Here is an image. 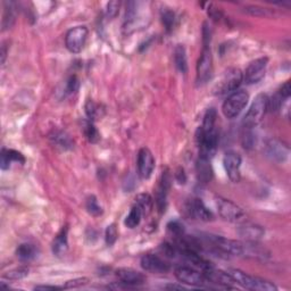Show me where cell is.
Wrapping results in <instances>:
<instances>
[{
    "label": "cell",
    "mask_w": 291,
    "mask_h": 291,
    "mask_svg": "<svg viewBox=\"0 0 291 291\" xmlns=\"http://www.w3.org/2000/svg\"><path fill=\"white\" fill-rule=\"evenodd\" d=\"M229 274L233 278L237 284L241 285L242 288L249 290H260V291H274L278 290V287L272 282L267 281L265 279L249 276L240 269L232 268L229 271Z\"/></svg>",
    "instance_id": "obj_1"
},
{
    "label": "cell",
    "mask_w": 291,
    "mask_h": 291,
    "mask_svg": "<svg viewBox=\"0 0 291 291\" xmlns=\"http://www.w3.org/2000/svg\"><path fill=\"white\" fill-rule=\"evenodd\" d=\"M242 81H244V74L239 68H228L215 83L214 94L217 96L232 94L240 87Z\"/></svg>",
    "instance_id": "obj_2"
},
{
    "label": "cell",
    "mask_w": 291,
    "mask_h": 291,
    "mask_svg": "<svg viewBox=\"0 0 291 291\" xmlns=\"http://www.w3.org/2000/svg\"><path fill=\"white\" fill-rule=\"evenodd\" d=\"M267 104L268 98L266 95L261 94L256 97L255 100L252 101L250 108L248 110L247 114L245 115L244 122H242L245 129L255 128L262 122L267 112Z\"/></svg>",
    "instance_id": "obj_3"
},
{
    "label": "cell",
    "mask_w": 291,
    "mask_h": 291,
    "mask_svg": "<svg viewBox=\"0 0 291 291\" xmlns=\"http://www.w3.org/2000/svg\"><path fill=\"white\" fill-rule=\"evenodd\" d=\"M206 240L209 241L215 250H217L222 254L229 256H242L245 255V244L240 241L224 238L221 235H212L209 234L206 237Z\"/></svg>",
    "instance_id": "obj_4"
},
{
    "label": "cell",
    "mask_w": 291,
    "mask_h": 291,
    "mask_svg": "<svg viewBox=\"0 0 291 291\" xmlns=\"http://www.w3.org/2000/svg\"><path fill=\"white\" fill-rule=\"evenodd\" d=\"M197 142L199 147V156L212 159L217 149L219 134L216 129L213 130H204L199 128L197 132Z\"/></svg>",
    "instance_id": "obj_5"
},
{
    "label": "cell",
    "mask_w": 291,
    "mask_h": 291,
    "mask_svg": "<svg viewBox=\"0 0 291 291\" xmlns=\"http://www.w3.org/2000/svg\"><path fill=\"white\" fill-rule=\"evenodd\" d=\"M248 100H249V95L244 90H237L234 93L230 94L222 106L224 116L228 118L239 116L240 113L244 111L246 105L248 104Z\"/></svg>",
    "instance_id": "obj_6"
},
{
    "label": "cell",
    "mask_w": 291,
    "mask_h": 291,
    "mask_svg": "<svg viewBox=\"0 0 291 291\" xmlns=\"http://www.w3.org/2000/svg\"><path fill=\"white\" fill-rule=\"evenodd\" d=\"M216 206L220 216L224 221L232 223L242 222L246 217V213L238 205L223 197L216 198Z\"/></svg>",
    "instance_id": "obj_7"
},
{
    "label": "cell",
    "mask_w": 291,
    "mask_h": 291,
    "mask_svg": "<svg viewBox=\"0 0 291 291\" xmlns=\"http://www.w3.org/2000/svg\"><path fill=\"white\" fill-rule=\"evenodd\" d=\"M213 74V56L209 44H204L202 55L197 63V82L198 84L207 83Z\"/></svg>",
    "instance_id": "obj_8"
},
{
    "label": "cell",
    "mask_w": 291,
    "mask_h": 291,
    "mask_svg": "<svg viewBox=\"0 0 291 291\" xmlns=\"http://www.w3.org/2000/svg\"><path fill=\"white\" fill-rule=\"evenodd\" d=\"M89 31L87 26H75L69 30L65 35V46L68 51L79 53L82 51L88 40Z\"/></svg>",
    "instance_id": "obj_9"
},
{
    "label": "cell",
    "mask_w": 291,
    "mask_h": 291,
    "mask_svg": "<svg viewBox=\"0 0 291 291\" xmlns=\"http://www.w3.org/2000/svg\"><path fill=\"white\" fill-rule=\"evenodd\" d=\"M175 278L181 283H186L195 287H203L207 283V280L205 278L204 273L198 272L197 269L190 266H177L174 271Z\"/></svg>",
    "instance_id": "obj_10"
},
{
    "label": "cell",
    "mask_w": 291,
    "mask_h": 291,
    "mask_svg": "<svg viewBox=\"0 0 291 291\" xmlns=\"http://www.w3.org/2000/svg\"><path fill=\"white\" fill-rule=\"evenodd\" d=\"M268 64L267 57H261L252 61L248 67L246 68V72L244 75V80L247 84H256L263 80L265 77L266 68Z\"/></svg>",
    "instance_id": "obj_11"
},
{
    "label": "cell",
    "mask_w": 291,
    "mask_h": 291,
    "mask_svg": "<svg viewBox=\"0 0 291 291\" xmlns=\"http://www.w3.org/2000/svg\"><path fill=\"white\" fill-rule=\"evenodd\" d=\"M205 278L207 280V283H212L217 285L219 288L233 289V284L235 283L233 278L230 276L229 272L225 273L223 271L216 269L214 266L208 267L203 271Z\"/></svg>",
    "instance_id": "obj_12"
},
{
    "label": "cell",
    "mask_w": 291,
    "mask_h": 291,
    "mask_svg": "<svg viewBox=\"0 0 291 291\" xmlns=\"http://www.w3.org/2000/svg\"><path fill=\"white\" fill-rule=\"evenodd\" d=\"M241 161H242L241 156L237 152H234V150H229V152H226L223 157V165L226 174H228L229 179L234 183L240 181Z\"/></svg>",
    "instance_id": "obj_13"
},
{
    "label": "cell",
    "mask_w": 291,
    "mask_h": 291,
    "mask_svg": "<svg viewBox=\"0 0 291 291\" xmlns=\"http://www.w3.org/2000/svg\"><path fill=\"white\" fill-rule=\"evenodd\" d=\"M155 169V158L148 148H141L138 154V173L141 179H149Z\"/></svg>",
    "instance_id": "obj_14"
},
{
    "label": "cell",
    "mask_w": 291,
    "mask_h": 291,
    "mask_svg": "<svg viewBox=\"0 0 291 291\" xmlns=\"http://www.w3.org/2000/svg\"><path fill=\"white\" fill-rule=\"evenodd\" d=\"M265 153L268 158L278 163H282L288 158L289 147L278 139H271L265 146Z\"/></svg>",
    "instance_id": "obj_15"
},
{
    "label": "cell",
    "mask_w": 291,
    "mask_h": 291,
    "mask_svg": "<svg viewBox=\"0 0 291 291\" xmlns=\"http://www.w3.org/2000/svg\"><path fill=\"white\" fill-rule=\"evenodd\" d=\"M141 267L147 272H152V273H166L170 271V264L164 261L163 258L154 255V254H147L143 255L141 258Z\"/></svg>",
    "instance_id": "obj_16"
},
{
    "label": "cell",
    "mask_w": 291,
    "mask_h": 291,
    "mask_svg": "<svg viewBox=\"0 0 291 291\" xmlns=\"http://www.w3.org/2000/svg\"><path fill=\"white\" fill-rule=\"evenodd\" d=\"M116 277L120 280V283L130 287H137L144 283L146 277L141 272H138L132 268H118L116 271Z\"/></svg>",
    "instance_id": "obj_17"
},
{
    "label": "cell",
    "mask_w": 291,
    "mask_h": 291,
    "mask_svg": "<svg viewBox=\"0 0 291 291\" xmlns=\"http://www.w3.org/2000/svg\"><path fill=\"white\" fill-rule=\"evenodd\" d=\"M170 187H171V176L168 172H163L157 188V191H156V198H155V203L157 205V208L159 209L160 213H164L166 209V197H168Z\"/></svg>",
    "instance_id": "obj_18"
},
{
    "label": "cell",
    "mask_w": 291,
    "mask_h": 291,
    "mask_svg": "<svg viewBox=\"0 0 291 291\" xmlns=\"http://www.w3.org/2000/svg\"><path fill=\"white\" fill-rule=\"evenodd\" d=\"M189 213L192 217L203 221V222H209V221L214 220V214L212 211H209L202 199L198 198L192 199V202L189 204Z\"/></svg>",
    "instance_id": "obj_19"
},
{
    "label": "cell",
    "mask_w": 291,
    "mask_h": 291,
    "mask_svg": "<svg viewBox=\"0 0 291 291\" xmlns=\"http://www.w3.org/2000/svg\"><path fill=\"white\" fill-rule=\"evenodd\" d=\"M238 234L247 242H257L265 234V231L261 225L246 223L239 226Z\"/></svg>",
    "instance_id": "obj_20"
},
{
    "label": "cell",
    "mask_w": 291,
    "mask_h": 291,
    "mask_svg": "<svg viewBox=\"0 0 291 291\" xmlns=\"http://www.w3.org/2000/svg\"><path fill=\"white\" fill-rule=\"evenodd\" d=\"M196 172L198 181L203 183V185H207L208 182H211L213 179V168L211 164V159L199 156L196 165Z\"/></svg>",
    "instance_id": "obj_21"
},
{
    "label": "cell",
    "mask_w": 291,
    "mask_h": 291,
    "mask_svg": "<svg viewBox=\"0 0 291 291\" xmlns=\"http://www.w3.org/2000/svg\"><path fill=\"white\" fill-rule=\"evenodd\" d=\"M68 228L67 226H63L62 230L59 231L56 238L53 239L52 242V252L57 257H63L68 250Z\"/></svg>",
    "instance_id": "obj_22"
},
{
    "label": "cell",
    "mask_w": 291,
    "mask_h": 291,
    "mask_svg": "<svg viewBox=\"0 0 291 291\" xmlns=\"http://www.w3.org/2000/svg\"><path fill=\"white\" fill-rule=\"evenodd\" d=\"M16 256L23 263L31 262L38 256V248L31 244H22L16 249Z\"/></svg>",
    "instance_id": "obj_23"
},
{
    "label": "cell",
    "mask_w": 291,
    "mask_h": 291,
    "mask_svg": "<svg viewBox=\"0 0 291 291\" xmlns=\"http://www.w3.org/2000/svg\"><path fill=\"white\" fill-rule=\"evenodd\" d=\"M50 140L56 147H59L64 150L71 149L73 147L72 139L69 138L68 134L63 131H53L50 134Z\"/></svg>",
    "instance_id": "obj_24"
},
{
    "label": "cell",
    "mask_w": 291,
    "mask_h": 291,
    "mask_svg": "<svg viewBox=\"0 0 291 291\" xmlns=\"http://www.w3.org/2000/svg\"><path fill=\"white\" fill-rule=\"evenodd\" d=\"M174 64L176 68L183 74L188 72V61H187V52L186 48L182 45H177L174 49Z\"/></svg>",
    "instance_id": "obj_25"
},
{
    "label": "cell",
    "mask_w": 291,
    "mask_h": 291,
    "mask_svg": "<svg viewBox=\"0 0 291 291\" xmlns=\"http://www.w3.org/2000/svg\"><path fill=\"white\" fill-rule=\"evenodd\" d=\"M136 205L141 209L142 215L147 216V215H149L153 211L154 201L148 193H140L136 198Z\"/></svg>",
    "instance_id": "obj_26"
},
{
    "label": "cell",
    "mask_w": 291,
    "mask_h": 291,
    "mask_svg": "<svg viewBox=\"0 0 291 291\" xmlns=\"http://www.w3.org/2000/svg\"><path fill=\"white\" fill-rule=\"evenodd\" d=\"M82 131H83V133H84L85 138L88 139L89 142L96 143V142L99 141L100 134H99L98 130H97V128L95 126L94 122H91V121H89V120H88V121L84 120V121L82 122Z\"/></svg>",
    "instance_id": "obj_27"
},
{
    "label": "cell",
    "mask_w": 291,
    "mask_h": 291,
    "mask_svg": "<svg viewBox=\"0 0 291 291\" xmlns=\"http://www.w3.org/2000/svg\"><path fill=\"white\" fill-rule=\"evenodd\" d=\"M141 219H142L141 209H140L137 205H134L130 213H129V215L126 216L125 221H124V224H125V226H128L129 229H134L140 224V222H141Z\"/></svg>",
    "instance_id": "obj_28"
},
{
    "label": "cell",
    "mask_w": 291,
    "mask_h": 291,
    "mask_svg": "<svg viewBox=\"0 0 291 291\" xmlns=\"http://www.w3.org/2000/svg\"><path fill=\"white\" fill-rule=\"evenodd\" d=\"M84 108H85V114L88 116V120L91 122L96 121L97 118L100 116V112H101L100 106L98 104H96L94 100L89 99L87 102H85Z\"/></svg>",
    "instance_id": "obj_29"
},
{
    "label": "cell",
    "mask_w": 291,
    "mask_h": 291,
    "mask_svg": "<svg viewBox=\"0 0 291 291\" xmlns=\"http://www.w3.org/2000/svg\"><path fill=\"white\" fill-rule=\"evenodd\" d=\"M85 208L90 215L93 216H100L102 214V207L98 204V201L95 196H90L88 197L87 202H85Z\"/></svg>",
    "instance_id": "obj_30"
},
{
    "label": "cell",
    "mask_w": 291,
    "mask_h": 291,
    "mask_svg": "<svg viewBox=\"0 0 291 291\" xmlns=\"http://www.w3.org/2000/svg\"><path fill=\"white\" fill-rule=\"evenodd\" d=\"M215 123H216V111L214 108H209L204 116L201 128L204 130H213V129H215Z\"/></svg>",
    "instance_id": "obj_31"
},
{
    "label": "cell",
    "mask_w": 291,
    "mask_h": 291,
    "mask_svg": "<svg viewBox=\"0 0 291 291\" xmlns=\"http://www.w3.org/2000/svg\"><path fill=\"white\" fill-rule=\"evenodd\" d=\"M161 22H163L165 29L168 31H171L173 29V25H174V21H175V14L170 10L169 8H163L161 9Z\"/></svg>",
    "instance_id": "obj_32"
},
{
    "label": "cell",
    "mask_w": 291,
    "mask_h": 291,
    "mask_svg": "<svg viewBox=\"0 0 291 291\" xmlns=\"http://www.w3.org/2000/svg\"><path fill=\"white\" fill-rule=\"evenodd\" d=\"M29 274V268L28 267H17L14 268L12 271H8L7 273H5L3 278L4 279H8V280H13V281H16V280H21L25 278Z\"/></svg>",
    "instance_id": "obj_33"
},
{
    "label": "cell",
    "mask_w": 291,
    "mask_h": 291,
    "mask_svg": "<svg viewBox=\"0 0 291 291\" xmlns=\"http://www.w3.org/2000/svg\"><path fill=\"white\" fill-rule=\"evenodd\" d=\"M117 238H118V231L116 228V224H111L107 226L106 234H105V240H106L107 246L114 245Z\"/></svg>",
    "instance_id": "obj_34"
},
{
    "label": "cell",
    "mask_w": 291,
    "mask_h": 291,
    "mask_svg": "<svg viewBox=\"0 0 291 291\" xmlns=\"http://www.w3.org/2000/svg\"><path fill=\"white\" fill-rule=\"evenodd\" d=\"M168 230L172 237H174L175 239L180 238L185 234V230H183V225H181L177 221H173L168 224Z\"/></svg>",
    "instance_id": "obj_35"
},
{
    "label": "cell",
    "mask_w": 291,
    "mask_h": 291,
    "mask_svg": "<svg viewBox=\"0 0 291 291\" xmlns=\"http://www.w3.org/2000/svg\"><path fill=\"white\" fill-rule=\"evenodd\" d=\"M14 21H15V16H14V13H13V8L10 7V4H9V7L5 8V13H4V19H3L4 30L10 28V26L13 25Z\"/></svg>",
    "instance_id": "obj_36"
},
{
    "label": "cell",
    "mask_w": 291,
    "mask_h": 291,
    "mask_svg": "<svg viewBox=\"0 0 291 291\" xmlns=\"http://www.w3.org/2000/svg\"><path fill=\"white\" fill-rule=\"evenodd\" d=\"M79 88H80V81L77 75H72L66 82V94L67 95L75 94L79 90Z\"/></svg>",
    "instance_id": "obj_37"
},
{
    "label": "cell",
    "mask_w": 291,
    "mask_h": 291,
    "mask_svg": "<svg viewBox=\"0 0 291 291\" xmlns=\"http://www.w3.org/2000/svg\"><path fill=\"white\" fill-rule=\"evenodd\" d=\"M89 282L88 278H79V279H74V280H69L65 283V285H63L65 289H69V288H78V287H82V285L87 284Z\"/></svg>",
    "instance_id": "obj_38"
},
{
    "label": "cell",
    "mask_w": 291,
    "mask_h": 291,
    "mask_svg": "<svg viewBox=\"0 0 291 291\" xmlns=\"http://www.w3.org/2000/svg\"><path fill=\"white\" fill-rule=\"evenodd\" d=\"M10 163H12V159H10L9 155H8V150L7 149H3L2 150V161H0V166H2V170L6 171L10 168Z\"/></svg>",
    "instance_id": "obj_39"
},
{
    "label": "cell",
    "mask_w": 291,
    "mask_h": 291,
    "mask_svg": "<svg viewBox=\"0 0 291 291\" xmlns=\"http://www.w3.org/2000/svg\"><path fill=\"white\" fill-rule=\"evenodd\" d=\"M118 8H120V3L117 2H112L107 5V15H108V17L114 19L118 13Z\"/></svg>",
    "instance_id": "obj_40"
},
{
    "label": "cell",
    "mask_w": 291,
    "mask_h": 291,
    "mask_svg": "<svg viewBox=\"0 0 291 291\" xmlns=\"http://www.w3.org/2000/svg\"><path fill=\"white\" fill-rule=\"evenodd\" d=\"M7 150H8V155H9L10 159H12V161H16V163H20V164L25 163V158L22 154L13 149H7Z\"/></svg>",
    "instance_id": "obj_41"
},
{
    "label": "cell",
    "mask_w": 291,
    "mask_h": 291,
    "mask_svg": "<svg viewBox=\"0 0 291 291\" xmlns=\"http://www.w3.org/2000/svg\"><path fill=\"white\" fill-rule=\"evenodd\" d=\"M290 91H291V88H290V81H287V82H285L282 87H281V89L279 90V95L282 97L283 99H288L289 97H290Z\"/></svg>",
    "instance_id": "obj_42"
},
{
    "label": "cell",
    "mask_w": 291,
    "mask_h": 291,
    "mask_svg": "<svg viewBox=\"0 0 291 291\" xmlns=\"http://www.w3.org/2000/svg\"><path fill=\"white\" fill-rule=\"evenodd\" d=\"M246 10L248 13H250L251 15H255V16H264V15H265V9L260 8V7L250 6V7H248Z\"/></svg>",
    "instance_id": "obj_43"
},
{
    "label": "cell",
    "mask_w": 291,
    "mask_h": 291,
    "mask_svg": "<svg viewBox=\"0 0 291 291\" xmlns=\"http://www.w3.org/2000/svg\"><path fill=\"white\" fill-rule=\"evenodd\" d=\"M175 177H176V181L179 183H186L187 176H186V173H185V171H183V169L177 170V172L175 173Z\"/></svg>",
    "instance_id": "obj_44"
},
{
    "label": "cell",
    "mask_w": 291,
    "mask_h": 291,
    "mask_svg": "<svg viewBox=\"0 0 291 291\" xmlns=\"http://www.w3.org/2000/svg\"><path fill=\"white\" fill-rule=\"evenodd\" d=\"M64 287H56V285H37L35 290H61Z\"/></svg>",
    "instance_id": "obj_45"
}]
</instances>
